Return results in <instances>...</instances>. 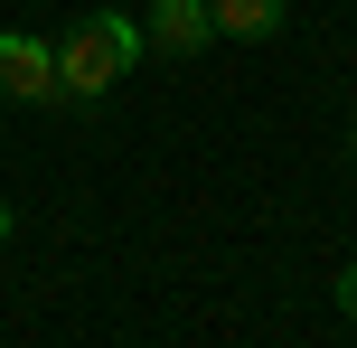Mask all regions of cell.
<instances>
[{
	"label": "cell",
	"mask_w": 357,
	"mask_h": 348,
	"mask_svg": "<svg viewBox=\"0 0 357 348\" xmlns=\"http://www.w3.org/2000/svg\"><path fill=\"white\" fill-rule=\"evenodd\" d=\"M132 56H142V29H132L123 10H94V19H75V29L56 38V85L66 94H104V85L132 75Z\"/></svg>",
	"instance_id": "6da1fadb"
},
{
	"label": "cell",
	"mask_w": 357,
	"mask_h": 348,
	"mask_svg": "<svg viewBox=\"0 0 357 348\" xmlns=\"http://www.w3.org/2000/svg\"><path fill=\"white\" fill-rule=\"evenodd\" d=\"M47 94H66L56 85V47L29 29H0V104H47Z\"/></svg>",
	"instance_id": "7a4b0ae2"
},
{
	"label": "cell",
	"mask_w": 357,
	"mask_h": 348,
	"mask_svg": "<svg viewBox=\"0 0 357 348\" xmlns=\"http://www.w3.org/2000/svg\"><path fill=\"white\" fill-rule=\"evenodd\" d=\"M207 38H216L207 0H151V47H160V56H197Z\"/></svg>",
	"instance_id": "3957f363"
},
{
	"label": "cell",
	"mask_w": 357,
	"mask_h": 348,
	"mask_svg": "<svg viewBox=\"0 0 357 348\" xmlns=\"http://www.w3.org/2000/svg\"><path fill=\"white\" fill-rule=\"evenodd\" d=\"M216 10V38H273L282 29V0H207Z\"/></svg>",
	"instance_id": "277c9868"
},
{
	"label": "cell",
	"mask_w": 357,
	"mask_h": 348,
	"mask_svg": "<svg viewBox=\"0 0 357 348\" xmlns=\"http://www.w3.org/2000/svg\"><path fill=\"white\" fill-rule=\"evenodd\" d=\"M339 320H348V330H357V255L339 264Z\"/></svg>",
	"instance_id": "5b68a950"
},
{
	"label": "cell",
	"mask_w": 357,
	"mask_h": 348,
	"mask_svg": "<svg viewBox=\"0 0 357 348\" xmlns=\"http://www.w3.org/2000/svg\"><path fill=\"white\" fill-rule=\"evenodd\" d=\"M0 245H10V207H0Z\"/></svg>",
	"instance_id": "8992f818"
}]
</instances>
